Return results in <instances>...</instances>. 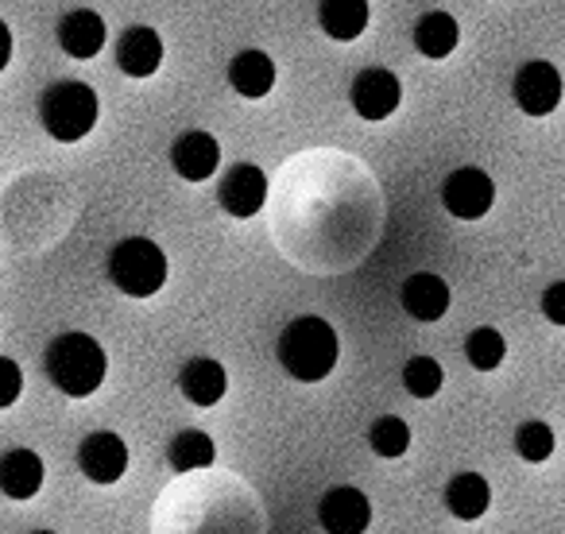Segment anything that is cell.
Here are the masks:
<instances>
[{
  "label": "cell",
  "mask_w": 565,
  "mask_h": 534,
  "mask_svg": "<svg viewBox=\"0 0 565 534\" xmlns=\"http://www.w3.org/2000/svg\"><path fill=\"white\" fill-rule=\"evenodd\" d=\"M275 356H279L282 372L299 384H322L333 369H338L341 341L326 318L302 314L295 322L282 325L279 341H275Z\"/></svg>",
  "instance_id": "obj_1"
},
{
  "label": "cell",
  "mask_w": 565,
  "mask_h": 534,
  "mask_svg": "<svg viewBox=\"0 0 565 534\" xmlns=\"http://www.w3.org/2000/svg\"><path fill=\"white\" fill-rule=\"evenodd\" d=\"M43 369L47 380L71 399H89L97 387L105 384V372H109V356L97 345L89 333H58L55 341L43 353Z\"/></svg>",
  "instance_id": "obj_2"
},
{
  "label": "cell",
  "mask_w": 565,
  "mask_h": 534,
  "mask_svg": "<svg viewBox=\"0 0 565 534\" xmlns=\"http://www.w3.org/2000/svg\"><path fill=\"white\" fill-rule=\"evenodd\" d=\"M167 264L163 248L148 236H125L109 248V284L128 299H151L163 291L167 284Z\"/></svg>",
  "instance_id": "obj_3"
},
{
  "label": "cell",
  "mask_w": 565,
  "mask_h": 534,
  "mask_svg": "<svg viewBox=\"0 0 565 534\" xmlns=\"http://www.w3.org/2000/svg\"><path fill=\"white\" fill-rule=\"evenodd\" d=\"M97 113H102V105L86 82H55L40 97V125L58 143L86 140L97 125Z\"/></svg>",
  "instance_id": "obj_4"
},
{
  "label": "cell",
  "mask_w": 565,
  "mask_h": 534,
  "mask_svg": "<svg viewBox=\"0 0 565 534\" xmlns=\"http://www.w3.org/2000/svg\"><path fill=\"white\" fill-rule=\"evenodd\" d=\"M78 469L89 484H117L128 472V446L120 434L94 430L78 446Z\"/></svg>",
  "instance_id": "obj_5"
},
{
  "label": "cell",
  "mask_w": 565,
  "mask_h": 534,
  "mask_svg": "<svg viewBox=\"0 0 565 534\" xmlns=\"http://www.w3.org/2000/svg\"><path fill=\"white\" fill-rule=\"evenodd\" d=\"M349 102H353L356 117L361 120H387L403 102V86L392 71L384 66H369L353 78L349 86Z\"/></svg>",
  "instance_id": "obj_6"
},
{
  "label": "cell",
  "mask_w": 565,
  "mask_h": 534,
  "mask_svg": "<svg viewBox=\"0 0 565 534\" xmlns=\"http://www.w3.org/2000/svg\"><path fill=\"white\" fill-rule=\"evenodd\" d=\"M318 523L326 534H364L372 523V500L353 484H338L318 500Z\"/></svg>",
  "instance_id": "obj_7"
},
{
  "label": "cell",
  "mask_w": 565,
  "mask_h": 534,
  "mask_svg": "<svg viewBox=\"0 0 565 534\" xmlns=\"http://www.w3.org/2000/svg\"><path fill=\"white\" fill-rule=\"evenodd\" d=\"M441 202H446V210L454 213V217L477 221L492 210L495 186L480 167H461V171H454L446 182H441Z\"/></svg>",
  "instance_id": "obj_8"
},
{
  "label": "cell",
  "mask_w": 565,
  "mask_h": 534,
  "mask_svg": "<svg viewBox=\"0 0 565 534\" xmlns=\"http://www.w3.org/2000/svg\"><path fill=\"white\" fill-rule=\"evenodd\" d=\"M511 94H515V105L526 117H546L562 102V74L550 63H542V58H534V63L519 66L515 82H511Z\"/></svg>",
  "instance_id": "obj_9"
},
{
  "label": "cell",
  "mask_w": 565,
  "mask_h": 534,
  "mask_svg": "<svg viewBox=\"0 0 565 534\" xmlns=\"http://www.w3.org/2000/svg\"><path fill=\"white\" fill-rule=\"evenodd\" d=\"M217 202L228 217H256L267 202V174L256 163H236L233 171L221 179Z\"/></svg>",
  "instance_id": "obj_10"
},
{
  "label": "cell",
  "mask_w": 565,
  "mask_h": 534,
  "mask_svg": "<svg viewBox=\"0 0 565 534\" xmlns=\"http://www.w3.org/2000/svg\"><path fill=\"white\" fill-rule=\"evenodd\" d=\"M171 167L179 179L186 182H205L213 179V171L221 167V143L210 132L194 128V132H182L171 143Z\"/></svg>",
  "instance_id": "obj_11"
},
{
  "label": "cell",
  "mask_w": 565,
  "mask_h": 534,
  "mask_svg": "<svg viewBox=\"0 0 565 534\" xmlns=\"http://www.w3.org/2000/svg\"><path fill=\"white\" fill-rule=\"evenodd\" d=\"M179 392L186 395L194 407H217L228 392V372L213 356H194V361L182 364L179 372Z\"/></svg>",
  "instance_id": "obj_12"
},
{
  "label": "cell",
  "mask_w": 565,
  "mask_h": 534,
  "mask_svg": "<svg viewBox=\"0 0 565 534\" xmlns=\"http://www.w3.org/2000/svg\"><path fill=\"white\" fill-rule=\"evenodd\" d=\"M117 66L128 78H151L163 66V40H159L156 28H128L117 43Z\"/></svg>",
  "instance_id": "obj_13"
},
{
  "label": "cell",
  "mask_w": 565,
  "mask_h": 534,
  "mask_svg": "<svg viewBox=\"0 0 565 534\" xmlns=\"http://www.w3.org/2000/svg\"><path fill=\"white\" fill-rule=\"evenodd\" d=\"M43 457L35 449H9V453L0 457V492L9 495V500H32L40 495L43 488Z\"/></svg>",
  "instance_id": "obj_14"
},
{
  "label": "cell",
  "mask_w": 565,
  "mask_h": 534,
  "mask_svg": "<svg viewBox=\"0 0 565 534\" xmlns=\"http://www.w3.org/2000/svg\"><path fill=\"white\" fill-rule=\"evenodd\" d=\"M58 47L71 58H94L105 47V20L94 9H74L58 20Z\"/></svg>",
  "instance_id": "obj_15"
},
{
  "label": "cell",
  "mask_w": 565,
  "mask_h": 534,
  "mask_svg": "<svg viewBox=\"0 0 565 534\" xmlns=\"http://www.w3.org/2000/svg\"><path fill=\"white\" fill-rule=\"evenodd\" d=\"M399 302L415 322H438L449 310V287H446V279L430 276V271H415V276L399 287Z\"/></svg>",
  "instance_id": "obj_16"
},
{
  "label": "cell",
  "mask_w": 565,
  "mask_h": 534,
  "mask_svg": "<svg viewBox=\"0 0 565 534\" xmlns=\"http://www.w3.org/2000/svg\"><path fill=\"white\" fill-rule=\"evenodd\" d=\"M369 0H318V24L330 40L353 43L369 28Z\"/></svg>",
  "instance_id": "obj_17"
},
{
  "label": "cell",
  "mask_w": 565,
  "mask_h": 534,
  "mask_svg": "<svg viewBox=\"0 0 565 534\" xmlns=\"http://www.w3.org/2000/svg\"><path fill=\"white\" fill-rule=\"evenodd\" d=\"M228 86L248 102H259L275 89V63L264 51H241L228 63Z\"/></svg>",
  "instance_id": "obj_18"
},
{
  "label": "cell",
  "mask_w": 565,
  "mask_h": 534,
  "mask_svg": "<svg viewBox=\"0 0 565 534\" xmlns=\"http://www.w3.org/2000/svg\"><path fill=\"white\" fill-rule=\"evenodd\" d=\"M488 503H492V488H488V480L480 472H457L446 484V508L454 519L472 523V519L484 515Z\"/></svg>",
  "instance_id": "obj_19"
},
{
  "label": "cell",
  "mask_w": 565,
  "mask_h": 534,
  "mask_svg": "<svg viewBox=\"0 0 565 534\" xmlns=\"http://www.w3.org/2000/svg\"><path fill=\"white\" fill-rule=\"evenodd\" d=\"M217 461V446H213V438L205 430H179L171 438V446H167V464H171L174 472H198V469H210V464Z\"/></svg>",
  "instance_id": "obj_20"
},
{
  "label": "cell",
  "mask_w": 565,
  "mask_h": 534,
  "mask_svg": "<svg viewBox=\"0 0 565 534\" xmlns=\"http://www.w3.org/2000/svg\"><path fill=\"white\" fill-rule=\"evenodd\" d=\"M457 40H461V32H457V20L449 17V12H426L415 24V47L423 51L426 58L454 55Z\"/></svg>",
  "instance_id": "obj_21"
},
{
  "label": "cell",
  "mask_w": 565,
  "mask_h": 534,
  "mask_svg": "<svg viewBox=\"0 0 565 534\" xmlns=\"http://www.w3.org/2000/svg\"><path fill=\"white\" fill-rule=\"evenodd\" d=\"M369 446L376 457H403L411 449V426L399 415H384L369 426Z\"/></svg>",
  "instance_id": "obj_22"
},
{
  "label": "cell",
  "mask_w": 565,
  "mask_h": 534,
  "mask_svg": "<svg viewBox=\"0 0 565 534\" xmlns=\"http://www.w3.org/2000/svg\"><path fill=\"white\" fill-rule=\"evenodd\" d=\"M503 353H508V345H503L500 330H492V325H480V330H472L469 338H465V356H469V364L477 372L500 369Z\"/></svg>",
  "instance_id": "obj_23"
},
{
  "label": "cell",
  "mask_w": 565,
  "mask_h": 534,
  "mask_svg": "<svg viewBox=\"0 0 565 534\" xmlns=\"http://www.w3.org/2000/svg\"><path fill=\"white\" fill-rule=\"evenodd\" d=\"M441 380H446V372H441V364L434 356H411L403 364V387L415 399H434L441 392Z\"/></svg>",
  "instance_id": "obj_24"
},
{
  "label": "cell",
  "mask_w": 565,
  "mask_h": 534,
  "mask_svg": "<svg viewBox=\"0 0 565 534\" xmlns=\"http://www.w3.org/2000/svg\"><path fill=\"white\" fill-rule=\"evenodd\" d=\"M515 453L523 457V461H531V464L546 461V457L554 453V430H550L546 423H539V418L523 423L515 430Z\"/></svg>",
  "instance_id": "obj_25"
},
{
  "label": "cell",
  "mask_w": 565,
  "mask_h": 534,
  "mask_svg": "<svg viewBox=\"0 0 565 534\" xmlns=\"http://www.w3.org/2000/svg\"><path fill=\"white\" fill-rule=\"evenodd\" d=\"M20 392H24V372H20L17 361L0 356V410L12 407L20 399Z\"/></svg>",
  "instance_id": "obj_26"
},
{
  "label": "cell",
  "mask_w": 565,
  "mask_h": 534,
  "mask_svg": "<svg viewBox=\"0 0 565 534\" xmlns=\"http://www.w3.org/2000/svg\"><path fill=\"white\" fill-rule=\"evenodd\" d=\"M542 314L554 325H565V284H550L542 291Z\"/></svg>",
  "instance_id": "obj_27"
},
{
  "label": "cell",
  "mask_w": 565,
  "mask_h": 534,
  "mask_svg": "<svg viewBox=\"0 0 565 534\" xmlns=\"http://www.w3.org/2000/svg\"><path fill=\"white\" fill-rule=\"evenodd\" d=\"M9 63H12V32H9V24L0 20V74H4Z\"/></svg>",
  "instance_id": "obj_28"
},
{
  "label": "cell",
  "mask_w": 565,
  "mask_h": 534,
  "mask_svg": "<svg viewBox=\"0 0 565 534\" xmlns=\"http://www.w3.org/2000/svg\"><path fill=\"white\" fill-rule=\"evenodd\" d=\"M32 534H55V531H32Z\"/></svg>",
  "instance_id": "obj_29"
}]
</instances>
